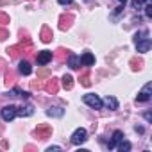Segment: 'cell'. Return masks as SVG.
<instances>
[{"mask_svg":"<svg viewBox=\"0 0 152 152\" xmlns=\"http://www.w3.org/2000/svg\"><path fill=\"white\" fill-rule=\"evenodd\" d=\"M83 100H84V104H88V106L93 107V109H102V106H104L102 99H100L99 95H95V93H86V95L83 97Z\"/></svg>","mask_w":152,"mask_h":152,"instance_id":"obj_1","label":"cell"},{"mask_svg":"<svg viewBox=\"0 0 152 152\" xmlns=\"http://www.w3.org/2000/svg\"><path fill=\"white\" fill-rule=\"evenodd\" d=\"M86 136H88L86 129L79 127V129H75V131H73V134L70 136V141H72L73 145H81V143H84V141H86Z\"/></svg>","mask_w":152,"mask_h":152,"instance_id":"obj_2","label":"cell"},{"mask_svg":"<svg viewBox=\"0 0 152 152\" xmlns=\"http://www.w3.org/2000/svg\"><path fill=\"white\" fill-rule=\"evenodd\" d=\"M16 115H18V107L16 106H4L2 107V120L4 122H13Z\"/></svg>","mask_w":152,"mask_h":152,"instance_id":"obj_3","label":"cell"},{"mask_svg":"<svg viewBox=\"0 0 152 152\" xmlns=\"http://www.w3.org/2000/svg\"><path fill=\"white\" fill-rule=\"evenodd\" d=\"M36 61H38V64H47L48 61H52V52L50 50H41V52H38V56H36Z\"/></svg>","mask_w":152,"mask_h":152,"instance_id":"obj_4","label":"cell"},{"mask_svg":"<svg viewBox=\"0 0 152 152\" xmlns=\"http://www.w3.org/2000/svg\"><path fill=\"white\" fill-rule=\"evenodd\" d=\"M150 88H152V84L147 83L145 88L138 93V99H136V100H138V102H147V100H150Z\"/></svg>","mask_w":152,"mask_h":152,"instance_id":"obj_5","label":"cell"},{"mask_svg":"<svg viewBox=\"0 0 152 152\" xmlns=\"http://www.w3.org/2000/svg\"><path fill=\"white\" fill-rule=\"evenodd\" d=\"M150 39L148 38H143V39H140V41H136V50L138 52H141V54H145V52H148V48H150Z\"/></svg>","mask_w":152,"mask_h":152,"instance_id":"obj_6","label":"cell"},{"mask_svg":"<svg viewBox=\"0 0 152 152\" xmlns=\"http://www.w3.org/2000/svg\"><path fill=\"white\" fill-rule=\"evenodd\" d=\"M81 64H84V66H93V64H95V56H93L91 52H84V54L81 56Z\"/></svg>","mask_w":152,"mask_h":152,"instance_id":"obj_7","label":"cell"},{"mask_svg":"<svg viewBox=\"0 0 152 152\" xmlns=\"http://www.w3.org/2000/svg\"><path fill=\"white\" fill-rule=\"evenodd\" d=\"M122 140H124V132H122V131H115V132H113V140L107 143V148H115Z\"/></svg>","mask_w":152,"mask_h":152,"instance_id":"obj_8","label":"cell"},{"mask_svg":"<svg viewBox=\"0 0 152 152\" xmlns=\"http://www.w3.org/2000/svg\"><path fill=\"white\" fill-rule=\"evenodd\" d=\"M68 66H70L72 70L81 68V57L75 56V54H70V56H68Z\"/></svg>","mask_w":152,"mask_h":152,"instance_id":"obj_9","label":"cell"},{"mask_svg":"<svg viewBox=\"0 0 152 152\" xmlns=\"http://www.w3.org/2000/svg\"><path fill=\"white\" fill-rule=\"evenodd\" d=\"M102 102H104V104H106L109 109H113V111H115V109H118V100H116L113 95H107V97H106Z\"/></svg>","mask_w":152,"mask_h":152,"instance_id":"obj_10","label":"cell"},{"mask_svg":"<svg viewBox=\"0 0 152 152\" xmlns=\"http://www.w3.org/2000/svg\"><path fill=\"white\" fill-rule=\"evenodd\" d=\"M18 72H20L22 75H29V73L32 72V68H31V64H29L27 61H20V64H18Z\"/></svg>","mask_w":152,"mask_h":152,"instance_id":"obj_11","label":"cell"},{"mask_svg":"<svg viewBox=\"0 0 152 152\" xmlns=\"http://www.w3.org/2000/svg\"><path fill=\"white\" fill-rule=\"evenodd\" d=\"M47 115H48V116H57V118H59V116L64 115V109H63V107H48V109H47Z\"/></svg>","mask_w":152,"mask_h":152,"instance_id":"obj_12","label":"cell"},{"mask_svg":"<svg viewBox=\"0 0 152 152\" xmlns=\"http://www.w3.org/2000/svg\"><path fill=\"white\" fill-rule=\"evenodd\" d=\"M34 111H32V106H23V107H20L18 109V115H22V116H31Z\"/></svg>","mask_w":152,"mask_h":152,"instance_id":"obj_13","label":"cell"},{"mask_svg":"<svg viewBox=\"0 0 152 152\" xmlns=\"http://www.w3.org/2000/svg\"><path fill=\"white\" fill-rule=\"evenodd\" d=\"M63 86L66 90H70L73 86V79H72V75H63Z\"/></svg>","mask_w":152,"mask_h":152,"instance_id":"obj_14","label":"cell"},{"mask_svg":"<svg viewBox=\"0 0 152 152\" xmlns=\"http://www.w3.org/2000/svg\"><path fill=\"white\" fill-rule=\"evenodd\" d=\"M118 150H120V152H129V150H131V143L122 140V141L118 143Z\"/></svg>","mask_w":152,"mask_h":152,"instance_id":"obj_15","label":"cell"},{"mask_svg":"<svg viewBox=\"0 0 152 152\" xmlns=\"http://www.w3.org/2000/svg\"><path fill=\"white\" fill-rule=\"evenodd\" d=\"M147 36H148V32H147V31H143V32H140V34L136 32V34H134V43H136V41H140V39H143V38H147Z\"/></svg>","mask_w":152,"mask_h":152,"instance_id":"obj_16","label":"cell"},{"mask_svg":"<svg viewBox=\"0 0 152 152\" xmlns=\"http://www.w3.org/2000/svg\"><path fill=\"white\" fill-rule=\"evenodd\" d=\"M145 15H147L148 18L152 16V6H150V4H147V6H145Z\"/></svg>","mask_w":152,"mask_h":152,"instance_id":"obj_17","label":"cell"},{"mask_svg":"<svg viewBox=\"0 0 152 152\" xmlns=\"http://www.w3.org/2000/svg\"><path fill=\"white\" fill-rule=\"evenodd\" d=\"M145 2V0H132V7H138V6H141Z\"/></svg>","mask_w":152,"mask_h":152,"instance_id":"obj_18","label":"cell"},{"mask_svg":"<svg viewBox=\"0 0 152 152\" xmlns=\"http://www.w3.org/2000/svg\"><path fill=\"white\" fill-rule=\"evenodd\" d=\"M57 2L61 4V6H68V4H72L73 0H57Z\"/></svg>","mask_w":152,"mask_h":152,"instance_id":"obj_19","label":"cell"},{"mask_svg":"<svg viewBox=\"0 0 152 152\" xmlns=\"http://www.w3.org/2000/svg\"><path fill=\"white\" fill-rule=\"evenodd\" d=\"M145 120L150 122V120H152V115H150V113H145Z\"/></svg>","mask_w":152,"mask_h":152,"instance_id":"obj_20","label":"cell"},{"mask_svg":"<svg viewBox=\"0 0 152 152\" xmlns=\"http://www.w3.org/2000/svg\"><path fill=\"white\" fill-rule=\"evenodd\" d=\"M47 150H61V147H48Z\"/></svg>","mask_w":152,"mask_h":152,"instance_id":"obj_21","label":"cell"},{"mask_svg":"<svg viewBox=\"0 0 152 152\" xmlns=\"http://www.w3.org/2000/svg\"><path fill=\"white\" fill-rule=\"evenodd\" d=\"M120 2H124V4H125V2H127V0H120Z\"/></svg>","mask_w":152,"mask_h":152,"instance_id":"obj_22","label":"cell"}]
</instances>
